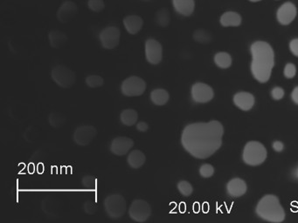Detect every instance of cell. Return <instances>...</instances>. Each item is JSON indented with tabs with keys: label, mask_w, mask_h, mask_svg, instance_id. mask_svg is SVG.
<instances>
[{
	"label": "cell",
	"mask_w": 298,
	"mask_h": 223,
	"mask_svg": "<svg viewBox=\"0 0 298 223\" xmlns=\"http://www.w3.org/2000/svg\"><path fill=\"white\" fill-rule=\"evenodd\" d=\"M223 134V126L217 121L192 123L183 130L181 144L192 156L203 160L221 148Z\"/></svg>",
	"instance_id": "1"
},
{
	"label": "cell",
	"mask_w": 298,
	"mask_h": 223,
	"mask_svg": "<svg viewBox=\"0 0 298 223\" xmlns=\"http://www.w3.org/2000/svg\"><path fill=\"white\" fill-rule=\"evenodd\" d=\"M251 72L260 83L269 81L275 65V53L271 45L264 41H256L251 45Z\"/></svg>",
	"instance_id": "2"
},
{
	"label": "cell",
	"mask_w": 298,
	"mask_h": 223,
	"mask_svg": "<svg viewBox=\"0 0 298 223\" xmlns=\"http://www.w3.org/2000/svg\"><path fill=\"white\" fill-rule=\"evenodd\" d=\"M256 214L264 221L270 223H282L285 219V212L277 196L265 195L258 203Z\"/></svg>",
	"instance_id": "3"
},
{
	"label": "cell",
	"mask_w": 298,
	"mask_h": 223,
	"mask_svg": "<svg viewBox=\"0 0 298 223\" xmlns=\"http://www.w3.org/2000/svg\"><path fill=\"white\" fill-rule=\"evenodd\" d=\"M242 157L244 162L249 166H259L265 162L267 150L260 142H250L246 144Z\"/></svg>",
	"instance_id": "4"
},
{
	"label": "cell",
	"mask_w": 298,
	"mask_h": 223,
	"mask_svg": "<svg viewBox=\"0 0 298 223\" xmlns=\"http://www.w3.org/2000/svg\"><path fill=\"white\" fill-rule=\"evenodd\" d=\"M103 205L107 215L111 219H120L126 212V200L119 194L108 195L103 202Z\"/></svg>",
	"instance_id": "5"
},
{
	"label": "cell",
	"mask_w": 298,
	"mask_h": 223,
	"mask_svg": "<svg viewBox=\"0 0 298 223\" xmlns=\"http://www.w3.org/2000/svg\"><path fill=\"white\" fill-rule=\"evenodd\" d=\"M53 81L62 88H70L76 81V75L72 70L65 65H56L51 73Z\"/></svg>",
	"instance_id": "6"
},
{
	"label": "cell",
	"mask_w": 298,
	"mask_h": 223,
	"mask_svg": "<svg viewBox=\"0 0 298 223\" xmlns=\"http://www.w3.org/2000/svg\"><path fill=\"white\" fill-rule=\"evenodd\" d=\"M146 90V83L142 78L131 76L123 81L121 85L122 94L127 97L141 96Z\"/></svg>",
	"instance_id": "7"
},
{
	"label": "cell",
	"mask_w": 298,
	"mask_h": 223,
	"mask_svg": "<svg viewBox=\"0 0 298 223\" xmlns=\"http://www.w3.org/2000/svg\"><path fill=\"white\" fill-rule=\"evenodd\" d=\"M129 215L137 223H144L151 217V206L143 200H135L129 208Z\"/></svg>",
	"instance_id": "8"
},
{
	"label": "cell",
	"mask_w": 298,
	"mask_h": 223,
	"mask_svg": "<svg viewBox=\"0 0 298 223\" xmlns=\"http://www.w3.org/2000/svg\"><path fill=\"white\" fill-rule=\"evenodd\" d=\"M99 40L103 48L113 50L120 44L121 32L116 26H107L99 34Z\"/></svg>",
	"instance_id": "9"
},
{
	"label": "cell",
	"mask_w": 298,
	"mask_h": 223,
	"mask_svg": "<svg viewBox=\"0 0 298 223\" xmlns=\"http://www.w3.org/2000/svg\"><path fill=\"white\" fill-rule=\"evenodd\" d=\"M145 59L151 65H159L163 60V46L155 39H149L144 45Z\"/></svg>",
	"instance_id": "10"
},
{
	"label": "cell",
	"mask_w": 298,
	"mask_h": 223,
	"mask_svg": "<svg viewBox=\"0 0 298 223\" xmlns=\"http://www.w3.org/2000/svg\"><path fill=\"white\" fill-rule=\"evenodd\" d=\"M97 134V130L93 126L86 125L77 127L74 131V142L78 146H86L90 145Z\"/></svg>",
	"instance_id": "11"
},
{
	"label": "cell",
	"mask_w": 298,
	"mask_h": 223,
	"mask_svg": "<svg viewBox=\"0 0 298 223\" xmlns=\"http://www.w3.org/2000/svg\"><path fill=\"white\" fill-rule=\"evenodd\" d=\"M214 96L213 90L210 85L198 82L192 85V100L197 103H207L211 101Z\"/></svg>",
	"instance_id": "12"
},
{
	"label": "cell",
	"mask_w": 298,
	"mask_h": 223,
	"mask_svg": "<svg viewBox=\"0 0 298 223\" xmlns=\"http://www.w3.org/2000/svg\"><path fill=\"white\" fill-rule=\"evenodd\" d=\"M78 12L77 4L73 1L67 0L58 9L57 19L62 24L69 23L76 16Z\"/></svg>",
	"instance_id": "13"
},
{
	"label": "cell",
	"mask_w": 298,
	"mask_h": 223,
	"mask_svg": "<svg viewBox=\"0 0 298 223\" xmlns=\"http://www.w3.org/2000/svg\"><path fill=\"white\" fill-rule=\"evenodd\" d=\"M133 146L134 142L132 139L120 136L115 138L111 142V151L115 155L123 156L128 154Z\"/></svg>",
	"instance_id": "14"
},
{
	"label": "cell",
	"mask_w": 298,
	"mask_h": 223,
	"mask_svg": "<svg viewBox=\"0 0 298 223\" xmlns=\"http://www.w3.org/2000/svg\"><path fill=\"white\" fill-rule=\"evenodd\" d=\"M277 20L280 24L288 25L292 23L297 16V7L293 3L287 2L278 9Z\"/></svg>",
	"instance_id": "15"
},
{
	"label": "cell",
	"mask_w": 298,
	"mask_h": 223,
	"mask_svg": "<svg viewBox=\"0 0 298 223\" xmlns=\"http://www.w3.org/2000/svg\"><path fill=\"white\" fill-rule=\"evenodd\" d=\"M123 25L128 33L136 35L143 29V20L138 15H129L123 19Z\"/></svg>",
	"instance_id": "16"
},
{
	"label": "cell",
	"mask_w": 298,
	"mask_h": 223,
	"mask_svg": "<svg viewBox=\"0 0 298 223\" xmlns=\"http://www.w3.org/2000/svg\"><path fill=\"white\" fill-rule=\"evenodd\" d=\"M233 102L242 111H249L254 105V97L253 94L241 92L233 96Z\"/></svg>",
	"instance_id": "17"
},
{
	"label": "cell",
	"mask_w": 298,
	"mask_h": 223,
	"mask_svg": "<svg viewBox=\"0 0 298 223\" xmlns=\"http://www.w3.org/2000/svg\"><path fill=\"white\" fill-rule=\"evenodd\" d=\"M172 4L176 12L182 16H191L195 10L194 0H172Z\"/></svg>",
	"instance_id": "18"
},
{
	"label": "cell",
	"mask_w": 298,
	"mask_h": 223,
	"mask_svg": "<svg viewBox=\"0 0 298 223\" xmlns=\"http://www.w3.org/2000/svg\"><path fill=\"white\" fill-rule=\"evenodd\" d=\"M247 188L245 182L240 178L232 179L227 186L228 193L233 197H240L245 195Z\"/></svg>",
	"instance_id": "19"
},
{
	"label": "cell",
	"mask_w": 298,
	"mask_h": 223,
	"mask_svg": "<svg viewBox=\"0 0 298 223\" xmlns=\"http://www.w3.org/2000/svg\"><path fill=\"white\" fill-rule=\"evenodd\" d=\"M127 162L131 168L138 169L143 166V164L146 162V157L142 151L133 150L128 155Z\"/></svg>",
	"instance_id": "20"
},
{
	"label": "cell",
	"mask_w": 298,
	"mask_h": 223,
	"mask_svg": "<svg viewBox=\"0 0 298 223\" xmlns=\"http://www.w3.org/2000/svg\"><path fill=\"white\" fill-rule=\"evenodd\" d=\"M48 41H49L50 45L53 48L59 49L62 47L67 43L68 36L62 32H60L57 30H53L48 33Z\"/></svg>",
	"instance_id": "21"
},
{
	"label": "cell",
	"mask_w": 298,
	"mask_h": 223,
	"mask_svg": "<svg viewBox=\"0 0 298 223\" xmlns=\"http://www.w3.org/2000/svg\"><path fill=\"white\" fill-rule=\"evenodd\" d=\"M170 99V94L166 90L162 88L153 90L151 93V100L156 106H164Z\"/></svg>",
	"instance_id": "22"
},
{
	"label": "cell",
	"mask_w": 298,
	"mask_h": 223,
	"mask_svg": "<svg viewBox=\"0 0 298 223\" xmlns=\"http://www.w3.org/2000/svg\"><path fill=\"white\" fill-rule=\"evenodd\" d=\"M221 24L225 27H229V26L236 27L241 24V17L237 12H225L221 16Z\"/></svg>",
	"instance_id": "23"
},
{
	"label": "cell",
	"mask_w": 298,
	"mask_h": 223,
	"mask_svg": "<svg viewBox=\"0 0 298 223\" xmlns=\"http://www.w3.org/2000/svg\"><path fill=\"white\" fill-rule=\"evenodd\" d=\"M41 208L46 215L48 216H57L60 207L56 200L53 198H46L41 203Z\"/></svg>",
	"instance_id": "24"
},
{
	"label": "cell",
	"mask_w": 298,
	"mask_h": 223,
	"mask_svg": "<svg viewBox=\"0 0 298 223\" xmlns=\"http://www.w3.org/2000/svg\"><path fill=\"white\" fill-rule=\"evenodd\" d=\"M138 120V114L134 109H125L120 114V121L124 126H132Z\"/></svg>",
	"instance_id": "25"
},
{
	"label": "cell",
	"mask_w": 298,
	"mask_h": 223,
	"mask_svg": "<svg viewBox=\"0 0 298 223\" xmlns=\"http://www.w3.org/2000/svg\"><path fill=\"white\" fill-rule=\"evenodd\" d=\"M214 62L220 68L227 69L232 65V58L228 53H218L214 57Z\"/></svg>",
	"instance_id": "26"
},
{
	"label": "cell",
	"mask_w": 298,
	"mask_h": 223,
	"mask_svg": "<svg viewBox=\"0 0 298 223\" xmlns=\"http://www.w3.org/2000/svg\"><path fill=\"white\" fill-rule=\"evenodd\" d=\"M156 22L161 27H166L171 23V15L167 9L162 8L156 13Z\"/></svg>",
	"instance_id": "27"
},
{
	"label": "cell",
	"mask_w": 298,
	"mask_h": 223,
	"mask_svg": "<svg viewBox=\"0 0 298 223\" xmlns=\"http://www.w3.org/2000/svg\"><path fill=\"white\" fill-rule=\"evenodd\" d=\"M48 122L54 128L62 127L65 123V117L59 113H52L48 116Z\"/></svg>",
	"instance_id": "28"
},
{
	"label": "cell",
	"mask_w": 298,
	"mask_h": 223,
	"mask_svg": "<svg viewBox=\"0 0 298 223\" xmlns=\"http://www.w3.org/2000/svg\"><path fill=\"white\" fill-rule=\"evenodd\" d=\"M87 85L90 88H96L102 86L104 84V80L99 75H89L86 78Z\"/></svg>",
	"instance_id": "29"
},
{
	"label": "cell",
	"mask_w": 298,
	"mask_h": 223,
	"mask_svg": "<svg viewBox=\"0 0 298 223\" xmlns=\"http://www.w3.org/2000/svg\"><path fill=\"white\" fill-rule=\"evenodd\" d=\"M177 187H178L180 194L185 197L190 196L193 192V187L191 185V183L188 182L186 181H180V182L178 183Z\"/></svg>",
	"instance_id": "30"
},
{
	"label": "cell",
	"mask_w": 298,
	"mask_h": 223,
	"mask_svg": "<svg viewBox=\"0 0 298 223\" xmlns=\"http://www.w3.org/2000/svg\"><path fill=\"white\" fill-rule=\"evenodd\" d=\"M88 7L92 12H101L105 9V2L104 0H89Z\"/></svg>",
	"instance_id": "31"
},
{
	"label": "cell",
	"mask_w": 298,
	"mask_h": 223,
	"mask_svg": "<svg viewBox=\"0 0 298 223\" xmlns=\"http://www.w3.org/2000/svg\"><path fill=\"white\" fill-rule=\"evenodd\" d=\"M96 179L91 176V175H86L84 177H82V184L83 187L87 188V189H90V190H94L96 187Z\"/></svg>",
	"instance_id": "32"
},
{
	"label": "cell",
	"mask_w": 298,
	"mask_h": 223,
	"mask_svg": "<svg viewBox=\"0 0 298 223\" xmlns=\"http://www.w3.org/2000/svg\"><path fill=\"white\" fill-rule=\"evenodd\" d=\"M83 210L88 215H94L97 211V203L94 201H87L83 205Z\"/></svg>",
	"instance_id": "33"
},
{
	"label": "cell",
	"mask_w": 298,
	"mask_h": 223,
	"mask_svg": "<svg viewBox=\"0 0 298 223\" xmlns=\"http://www.w3.org/2000/svg\"><path fill=\"white\" fill-rule=\"evenodd\" d=\"M214 174V168L210 164H204L200 166V175L204 178H209L212 177Z\"/></svg>",
	"instance_id": "34"
},
{
	"label": "cell",
	"mask_w": 298,
	"mask_h": 223,
	"mask_svg": "<svg viewBox=\"0 0 298 223\" xmlns=\"http://www.w3.org/2000/svg\"><path fill=\"white\" fill-rule=\"evenodd\" d=\"M193 38L199 43H207L210 40L208 34L204 31H201V30L195 32Z\"/></svg>",
	"instance_id": "35"
},
{
	"label": "cell",
	"mask_w": 298,
	"mask_h": 223,
	"mask_svg": "<svg viewBox=\"0 0 298 223\" xmlns=\"http://www.w3.org/2000/svg\"><path fill=\"white\" fill-rule=\"evenodd\" d=\"M297 73V67L292 63H288L284 68V76L287 79H293Z\"/></svg>",
	"instance_id": "36"
},
{
	"label": "cell",
	"mask_w": 298,
	"mask_h": 223,
	"mask_svg": "<svg viewBox=\"0 0 298 223\" xmlns=\"http://www.w3.org/2000/svg\"><path fill=\"white\" fill-rule=\"evenodd\" d=\"M271 96L275 101H280L284 96V90L282 89V87H279V86L274 87L271 91Z\"/></svg>",
	"instance_id": "37"
},
{
	"label": "cell",
	"mask_w": 298,
	"mask_h": 223,
	"mask_svg": "<svg viewBox=\"0 0 298 223\" xmlns=\"http://www.w3.org/2000/svg\"><path fill=\"white\" fill-rule=\"evenodd\" d=\"M290 49L296 57H298V39L290 41Z\"/></svg>",
	"instance_id": "38"
},
{
	"label": "cell",
	"mask_w": 298,
	"mask_h": 223,
	"mask_svg": "<svg viewBox=\"0 0 298 223\" xmlns=\"http://www.w3.org/2000/svg\"><path fill=\"white\" fill-rule=\"evenodd\" d=\"M137 129L139 132H141V133H144V132H146L149 129V125H148L146 122H138V124H137Z\"/></svg>",
	"instance_id": "39"
},
{
	"label": "cell",
	"mask_w": 298,
	"mask_h": 223,
	"mask_svg": "<svg viewBox=\"0 0 298 223\" xmlns=\"http://www.w3.org/2000/svg\"><path fill=\"white\" fill-rule=\"evenodd\" d=\"M273 148L274 150L275 151V152L280 153V152H282L284 149V145H283V143L282 142L276 141V142H275L273 143Z\"/></svg>",
	"instance_id": "40"
},
{
	"label": "cell",
	"mask_w": 298,
	"mask_h": 223,
	"mask_svg": "<svg viewBox=\"0 0 298 223\" xmlns=\"http://www.w3.org/2000/svg\"><path fill=\"white\" fill-rule=\"evenodd\" d=\"M291 98H292V101H293L297 105H298V86L295 87L293 92H292V94H291Z\"/></svg>",
	"instance_id": "41"
},
{
	"label": "cell",
	"mask_w": 298,
	"mask_h": 223,
	"mask_svg": "<svg viewBox=\"0 0 298 223\" xmlns=\"http://www.w3.org/2000/svg\"><path fill=\"white\" fill-rule=\"evenodd\" d=\"M249 1H251V2H259L261 0H249Z\"/></svg>",
	"instance_id": "42"
},
{
	"label": "cell",
	"mask_w": 298,
	"mask_h": 223,
	"mask_svg": "<svg viewBox=\"0 0 298 223\" xmlns=\"http://www.w3.org/2000/svg\"><path fill=\"white\" fill-rule=\"evenodd\" d=\"M296 175H297V177H298V170H297V174H296Z\"/></svg>",
	"instance_id": "43"
}]
</instances>
